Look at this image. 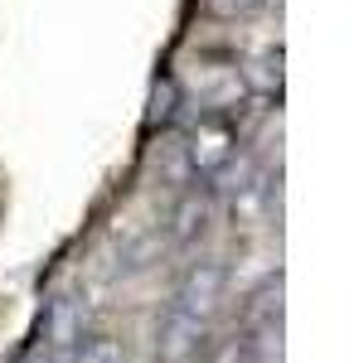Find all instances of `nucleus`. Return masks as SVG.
Here are the masks:
<instances>
[{"label": "nucleus", "mask_w": 354, "mask_h": 363, "mask_svg": "<svg viewBox=\"0 0 354 363\" xmlns=\"http://www.w3.org/2000/svg\"><path fill=\"white\" fill-rule=\"evenodd\" d=\"M175 102H180V92H175V78H156L151 83V107H146V126L156 131L165 126L170 116H175Z\"/></svg>", "instance_id": "8"}, {"label": "nucleus", "mask_w": 354, "mask_h": 363, "mask_svg": "<svg viewBox=\"0 0 354 363\" xmlns=\"http://www.w3.org/2000/svg\"><path fill=\"white\" fill-rule=\"evenodd\" d=\"M247 363H281V315H267L257 320L252 339H243Z\"/></svg>", "instance_id": "6"}, {"label": "nucleus", "mask_w": 354, "mask_h": 363, "mask_svg": "<svg viewBox=\"0 0 354 363\" xmlns=\"http://www.w3.org/2000/svg\"><path fill=\"white\" fill-rule=\"evenodd\" d=\"M209 5H214L218 15H228V20H233V15H247V10H257L262 0H209Z\"/></svg>", "instance_id": "9"}, {"label": "nucleus", "mask_w": 354, "mask_h": 363, "mask_svg": "<svg viewBox=\"0 0 354 363\" xmlns=\"http://www.w3.org/2000/svg\"><path fill=\"white\" fill-rule=\"evenodd\" d=\"M223 286H228V272H223L218 262H194L190 272L180 277V286H175V301H170V306L209 325V315H214L218 301H223Z\"/></svg>", "instance_id": "1"}, {"label": "nucleus", "mask_w": 354, "mask_h": 363, "mask_svg": "<svg viewBox=\"0 0 354 363\" xmlns=\"http://www.w3.org/2000/svg\"><path fill=\"white\" fill-rule=\"evenodd\" d=\"M204 349V320H194L185 310H165L156 325V359L161 363H190Z\"/></svg>", "instance_id": "2"}, {"label": "nucleus", "mask_w": 354, "mask_h": 363, "mask_svg": "<svg viewBox=\"0 0 354 363\" xmlns=\"http://www.w3.org/2000/svg\"><path fill=\"white\" fill-rule=\"evenodd\" d=\"M204 228H209V194L190 189V194L175 203V213H170V242L175 247H190L194 238H204Z\"/></svg>", "instance_id": "3"}, {"label": "nucleus", "mask_w": 354, "mask_h": 363, "mask_svg": "<svg viewBox=\"0 0 354 363\" xmlns=\"http://www.w3.org/2000/svg\"><path fill=\"white\" fill-rule=\"evenodd\" d=\"M190 160L204 174H218V169L233 160V136L223 131V126H199L194 131V145H190Z\"/></svg>", "instance_id": "5"}, {"label": "nucleus", "mask_w": 354, "mask_h": 363, "mask_svg": "<svg viewBox=\"0 0 354 363\" xmlns=\"http://www.w3.org/2000/svg\"><path fill=\"white\" fill-rule=\"evenodd\" d=\"M73 363H127V344L112 335H82L73 349Z\"/></svg>", "instance_id": "7"}, {"label": "nucleus", "mask_w": 354, "mask_h": 363, "mask_svg": "<svg viewBox=\"0 0 354 363\" xmlns=\"http://www.w3.org/2000/svg\"><path fill=\"white\" fill-rule=\"evenodd\" d=\"M44 339H49V349H78V339H82V301H73V296L54 301L49 315H44Z\"/></svg>", "instance_id": "4"}, {"label": "nucleus", "mask_w": 354, "mask_h": 363, "mask_svg": "<svg viewBox=\"0 0 354 363\" xmlns=\"http://www.w3.org/2000/svg\"><path fill=\"white\" fill-rule=\"evenodd\" d=\"M15 363H54V359H49V354H44V349H29L25 359H15Z\"/></svg>", "instance_id": "10"}]
</instances>
